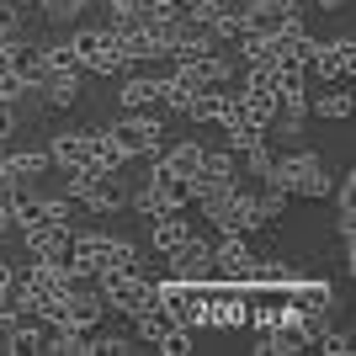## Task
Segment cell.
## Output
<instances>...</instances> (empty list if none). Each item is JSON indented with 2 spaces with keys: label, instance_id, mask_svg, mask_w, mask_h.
<instances>
[{
  "label": "cell",
  "instance_id": "cell-12",
  "mask_svg": "<svg viewBox=\"0 0 356 356\" xmlns=\"http://www.w3.org/2000/svg\"><path fill=\"white\" fill-rule=\"evenodd\" d=\"M309 70H319V80H341L346 86V74H351V32H341L335 43H319L314 48V59H309Z\"/></svg>",
  "mask_w": 356,
  "mask_h": 356
},
{
  "label": "cell",
  "instance_id": "cell-19",
  "mask_svg": "<svg viewBox=\"0 0 356 356\" xmlns=\"http://www.w3.org/2000/svg\"><path fill=\"white\" fill-rule=\"evenodd\" d=\"M43 102L48 106H74V96H80V70H64V74H43Z\"/></svg>",
  "mask_w": 356,
  "mask_h": 356
},
{
  "label": "cell",
  "instance_id": "cell-43",
  "mask_svg": "<svg viewBox=\"0 0 356 356\" xmlns=\"http://www.w3.org/2000/svg\"><path fill=\"white\" fill-rule=\"evenodd\" d=\"M346 0H319V11H341Z\"/></svg>",
  "mask_w": 356,
  "mask_h": 356
},
{
  "label": "cell",
  "instance_id": "cell-8",
  "mask_svg": "<svg viewBox=\"0 0 356 356\" xmlns=\"http://www.w3.org/2000/svg\"><path fill=\"white\" fill-rule=\"evenodd\" d=\"M70 223H32V229H22V239H27V255L32 261H59V255H70Z\"/></svg>",
  "mask_w": 356,
  "mask_h": 356
},
{
  "label": "cell",
  "instance_id": "cell-20",
  "mask_svg": "<svg viewBox=\"0 0 356 356\" xmlns=\"http://www.w3.org/2000/svg\"><path fill=\"white\" fill-rule=\"evenodd\" d=\"M197 90H202V86L176 70V74H165V80H160V106H165V112H186V102H192Z\"/></svg>",
  "mask_w": 356,
  "mask_h": 356
},
{
  "label": "cell",
  "instance_id": "cell-30",
  "mask_svg": "<svg viewBox=\"0 0 356 356\" xmlns=\"http://www.w3.org/2000/svg\"><path fill=\"white\" fill-rule=\"evenodd\" d=\"M239 154H245V170H250V176H261V181L271 176V149H266V138H255V144H245Z\"/></svg>",
  "mask_w": 356,
  "mask_h": 356
},
{
  "label": "cell",
  "instance_id": "cell-23",
  "mask_svg": "<svg viewBox=\"0 0 356 356\" xmlns=\"http://www.w3.org/2000/svg\"><path fill=\"white\" fill-rule=\"evenodd\" d=\"M43 335H48V330H43V319H38V325L16 319V325L6 330V351H16V356H22V351H43Z\"/></svg>",
  "mask_w": 356,
  "mask_h": 356
},
{
  "label": "cell",
  "instance_id": "cell-4",
  "mask_svg": "<svg viewBox=\"0 0 356 356\" xmlns=\"http://www.w3.org/2000/svg\"><path fill=\"white\" fill-rule=\"evenodd\" d=\"M106 134H112V144L122 149V160H154V154H160V134H165V128L149 118V112H128V118L112 122Z\"/></svg>",
  "mask_w": 356,
  "mask_h": 356
},
{
  "label": "cell",
  "instance_id": "cell-31",
  "mask_svg": "<svg viewBox=\"0 0 356 356\" xmlns=\"http://www.w3.org/2000/svg\"><path fill=\"white\" fill-rule=\"evenodd\" d=\"M154 346H160L165 356H186V351H192V330H181V325H176L170 335H160Z\"/></svg>",
  "mask_w": 356,
  "mask_h": 356
},
{
  "label": "cell",
  "instance_id": "cell-32",
  "mask_svg": "<svg viewBox=\"0 0 356 356\" xmlns=\"http://www.w3.org/2000/svg\"><path fill=\"white\" fill-rule=\"evenodd\" d=\"M22 96H27V86H22V80H16V74H11V64H6V59H0V102H22Z\"/></svg>",
  "mask_w": 356,
  "mask_h": 356
},
{
  "label": "cell",
  "instance_id": "cell-38",
  "mask_svg": "<svg viewBox=\"0 0 356 356\" xmlns=\"http://www.w3.org/2000/svg\"><path fill=\"white\" fill-rule=\"evenodd\" d=\"M11 134H16V106L0 102V138H11Z\"/></svg>",
  "mask_w": 356,
  "mask_h": 356
},
{
  "label": "cell",
  "instance_id": "cell-36",
  "mask_svg": "<svg viewBox=\"0 0 356 356\" xmlns=\"http://www.w3.org/2000/svg\"><path fill=\"white\" fill-rule=\"evenodd\" d=\"M90 341H96V351H106V356H128V351H138L128 335H90Z\"/></svg>",
  "mask_w": 356,
  "mask_h": 356
},
{
  "label": "cell",
  "instance_id": "cell-5",
  "mask_svg": "<svg viewBox=\"0 0 356 356\" xmlns=\"http://www.w3.org/2000/svg\"><path fill=\"white\" fill-rule=\"evenodd\" d=\"M165 261H170V277H181V282H213V245L208 239L186 234Z\"/></svg>",
  "mask_w": 356,
  "mask_h": 356
},
{
  "label": "cell",
  "instance_id": "cell-9",
  "mask_svg": "<svg viewBox=\"0 0 356 356\" xmlns=\"http://www.w3.org/2000/svg\"><path fill=\"white\" fill-rule=\"evenodd\" d=\"M80 202L96 208V213H118V208H128V186H122L118 170H90L86 197H80Z\"/></svg>",
  "mask_w": 356,
  "mask_h": 356
},
{
  "label": "cell",
  "instance_id": "cell-7",
  "mask_svg": "<svg viewBox=\"0 0 356 356\" xmlns=\"http://www.w3.org/2000/svg\"><path fill=\"white\" fill-rule=\"evenodd\" d=\"M250 245H245V234H223L218 245H213V277H223L229 287H245V271H250Z\"/></svg>",
  "mask_w": 356,
  "mask_h": 356
},
{
  "label": "cell",
  "instance_id": "cell-28",
  "mask_svg": "<svg viewBox=\"0 0 356 356\" xmlns=\"http://www.w3.org/2000/svg\"><path fill=\"white\" fill-rule=\"evenodd\" d=\"M102 266H134L138 271V245H134V239H106Z\"/></svg>",
  "mask_w": 356,
  "mask_h": 356
},
{
  "label": "cell",
  "instance_id": "cell-40",
  "mask_svg": "<svg viewBox=\"0 0 356 356\" xmlns=\"http://www.w3.org/2000/svg\"><path fill=\"white\" fill-rule=\"evenodd\" d=\"M11 282H16V266H11V261H0V298H11Z\"/></svg>",
  "mask_w": 356,
  "mask_h": 356
},
{
  "label": "cell",
  "instance_id": "cell-39",
  "mask_svg": "<svg viewBox=\"0 0 356 356\" xmlns=\"http://www.w3.org/2000/svg\"><path fill=\"white\" fill-rule=\"evenodd\" d=\"M16 319H22V314H16V303H11V298H0V335H6Z\"/></svg>",
  "mask_w": 356,
  "mask_h": 356
},
{
  "label": "cell",
  "instance_id": "cell-41",
  "mask_svg": "<svg viewBox=\"0 0 356 356\" xmlns=\"http://www.w3.org/2000/svg\"><path fill=\"white\" fill-rule=\"evenodd\" d=\"M16 32V6H0V38H11Z\"/></svg>",
  "mask_w": 356,
  "mask_h": 356
},
{
  "label": "cell",
  "instance_id": "cell-21",
  "mask_svg": "<svg viewBox=\"0 0 356 356\" xmlns=\"http://www.w3.org/2000/svg\"><path fill=\"white\" fill-rule=\"evenodd\" d=\"M223 106H229V90L202 86L192 102H186V118H192V122H218V118H223Z\"/></svg>",
  "mask_w": 356,
  "mask_h": 356
},
{
  "label": "cell",
  "instance_id": "cell-34",
  "mask_svg": "<svg viewBox=\"0 0 356 356\" xmlns=\"http://www.w3.org/2000/svg\"><path fill=\"white\" fill-rule=\"evenodd\" d=\"M335 197H341V218H356V176L351 170L335 181Z\"/></svg>",
  "mask_w": 356,
  "mask_h": 356
},
{
  "label": "cell",
  "instance_id": "cell-10",
  "mask_svg": "<svg viewBox=\"0 0 356 356\" xmlns=\"http://www.w3.org/2000/svg\"><path fill=\"white\" fill-rule=\"evenodd\" d=\"M208 325L213 330H239V325H250L245 319V287H213L208 282Z\"/></svg>",
  "mask_w": 356,
  "mask_h": 356
},
{
  "label": "cell",
  "instance_id": "cell-1",
  "mask_svg": "<svg viewBox=\"0 0 356 356\" xmlns=\"http://www.w3.org/2000/svg\"><path fill=\"white\" fill-rule=\"evenodd\" d=\"M266 186H282L287 197H319L330 192V170L319 154H309V149H298V154H287V160H271V176Z\"/></svg>",
  "mask_w": 356,
  "mask_h": 356
},
{
  "label": "cell",
  "instance_id": "cell-17",
  "mask_svg": "<svg viewBox=\"0 0 356 356\" xmlns=\"http://www.w3.org/2000/svg\"><path fill=\"white\" fill-rule=\"evenodd\" d=\"M170 330H176V319H170V309H165V303H144V309L134 314V335H138L144 346H154L160 335H170Z\"/></svg>",
  "mask_w": 356,
  "mask_h": 356
},
{
  "label": "cell",
  "instance_id": "cell-16",
  "mask_svg": "<svg viewBox=\"0 0 356 356\" xmlns=\"http://www.w3.org/2000/svg\"><path fill=\"white\" fill-rule=\"evenodd\" d=\"M149 223H154V229H149V245L160 255H170L181 239L192 234V218H181V213H160V218H149Z\"/></svg>",
  "mask_w": 356,
  "mask_h": 356
},
{
  "label": "cell",
  "instance_id": "cell-29",
  "mask_svg": "<svg viewBox=\"0 0 356 356\" xmlns=\"http://www.w3.org/2000/svg\"><path fill=\"white\" fill-rule=\"evenodd\" d=\"M314 346H319L325 356H351L356 351V346H351V330H330V325L314 335Z\"/></svg>",
  "mask_w": 356,
  "mask_h": 356
},
{
  "label": "cell",
  "instance_id": "cell-33",
  "mask_svg": "<svg viewBox=\"0 0 356 356\" xmlns=\"http://www.w3.org/2000/svg\"><path fill=\"white\" fill-rule=\"evenodd\" d=\"M48 22H74V16L86 11V0H43Z\"/></svg>",
  "mask_w": 356,
  "mask_h": 356
},
{
  "label": "cell",
  "instance_id": "cell-13",
  "mask_svg": "<svg viewBox=\"0 0 356 356\" xmlns=\"http://www.w3.org/2000/svg\"><path fill=\"white\" fill-rule=\"evenodd\" d=\"M176 70L186 74V80H197V86H223V80H229V59H223L218 48H202L192 59H176Z\"/></svg>",
  "mask_w": 356,
  "mask_h": 356
},
{
  "label": "cell",
  "instance_id": "cell-15",
  "mask_svg": "<svg viewBox=\"0 0 356 356\" xmlns=\"http://www.w3.org/2000/svg\"><path fill=\"white\" fill-rule=\"evenodd\" d=\"M118 102H122V112H154V106H160V80H154V74H134V80H122Z\"/></svg>",
  "mask_w": 356,
  "mask_h": 356
},
{
  "label": "cell",
  "instance_id": "cell-22",
  "mask_svg": "<svg viewBox=\"0 0 356 356\" xmlns=\"http://www.w3.org/2000/svg\"><path fill=\"white\" fill-rule=\"evenodd\" d=\"M6 170H11L16 186L32 181V176H43L48 170V149H16V154H6Z\"/></svg>",
  "mask_w": 356,
  "mask_h": 356
},
{
  "label": "cell",
  "instance_id": "cell-42",
  "mask_svg": "<svg viewBox=\"0 0 356 356\" xmlns=\"http://www.w3.org/2000/svg\"><path fill=\"white\" fill-rule=\"evenodd\" d=\"M11 186H16V181H11V170H6V160H0V197L11 192Z\"/></svg>",
  "mask_w": 356,
  "mask_h": 356
},
{
  "label": "cell",
  "instance_id": "cell-24",
  "mask_svg": "<svg viewBox=\"0 0 356 356\" xmlns=\"http://www.w3.org/2000/svg\"><path fill=\"white\" fill-rule=\"evenodd\" d=\"M234 38H239V54H245V64H271V59H277V48H271V38H266V32L239 27Z\"/></svg>",
  "mask_w": 356,
  "mask_h": 356
},
{
  "label": "cell",
  "instance_id": "cell-25",
  "mask_svg": "<svg viewBox=\"0 0 356 356\" xmlns=\"http://www.w3.org/2000/svg\"><path fill=\"white\" fill-rule=\"evenodd\" d=\"M160 165H165V170H176V176H192L197 165H202V144H197V138H186V144L165 149V154H160Z\"/></svg>",
  "mask_w": 356,
  "mask_h": 356
},
{
  "label": "cell",
  "instance_id": "cell-26",
  "mask_svg": "<svg viewBox=\"0 0 356 356\" xmlns=\"http://www.w3.org/2000/svg\"><path fill=\"white\" fill-rule=\"evenodd\" d=\"M309 112H319V118H330V122H341L346 112H351V96H346V90H341V80H335V86H330L325 96H319V102H309Z\"/></svg>",
  "mask_w": 356,
  "mask_h": 356
},
{
  "label": "cell",
  "instance_id": "cell-27",
  "mask_svg": "<svg viewBox=\"0 0 356 356\" xmlns=\"http://www.w3.org/2000/svg\"><path fill=\"white\" fill-rule=\"evenodd\" d=\"M282 213H287V192H282V186H266V192L255 197V218H261V223H277Z\"/></svg>",
  "mask_w": 356,
  "mask_h": 356
},
{
  "label": "cell",
  "instance_id": "cell-35",
  "mask_svg": "<svg viewBox=\"0 0 356 356\" xmlns=\"http://www.w3.org/2000/svg\"><path fill=\"white\" fill-rule=\"evenodd\" d=\"M74 213V197H43V218L48 223H70Z\"/></svg>",
  "mask_w": 356,
  "mask_h": 356
},
{
  "label": "cell",
  "instance_id": "cell-2",
  "mask_svg": "<svg viewBox=\"0 0 356 356\" xmlns=\"http://www.w3.org/2000/svg\"><path fill=\"white\" fill-rule=\"evenodd\" d=\"M70 54L80 64V74H122L128 59H122V43L112 27H80L70 38Z\"/></svg>",
  "mask_w": 356,
  "mask_h": 356
},
{
  "label": "cell",
  "instance_id": "cell-18",
  "mask_svg": "<svg viewBox=\"0 0 356 356\" xmlns=\"http://www.w3.org/2000/svg\"><path fill=\"white\" fill-rule=\"evenodd\" d=\"M48 165H59V170L86 165V138H80V128H74V134H54V138H48Z\"/></svg>",
  "mask_w": 356,
  "mask_h": 356
},
{
  "label": "cell",
  "instance_id": "cell-3",
  "mask_svg": "<svg viewBox=\"0 0 356 356\" xmlns=\"http://www.w3.org/2000/svg\"><path fill=\"white\" fill-rule=\"evenodd\" d=\"M202 213L218 223L223 234H250V229H261V218H255V197L245 192V186H223V192L202 197Z\"/></svg>",
  "mask_w": 356,
  "mask_h": 356
},
{
  "label": "cell",
  "instance_id": "cell-14",
  "mask_svg": "<svg viewBox=\"0 0 356 356\" xmlns=\"http://www.w3.org/2000/svg\"><path fill=\"white\" fill-rule=\"evenodd\" d=\"M80 138H86V165L90 170H122V149L112 144V134H102V128H80Z\"/></svg>",
  "mask_w": 356,
  "mask_h": 356
},
{
  "label": "cell",
  "instance_id": "cell-11",
  "mask_svg": "<svg viewBox=\"0 0 356 356\" xmlns=\"http://www.w3.org/2000/svg\"><path fill=\"white\" fill-rule=\"evenodd\" d=\"M245 11V27H255V32H282L287 22H298V0H250V6H239Z\"/></svg>",
  "mask_w": 356,
  "mask_h": 356
},
{
  "label": "cell",
  "instance_id": "cell-37",
  "mask_svg": "<svg viewBox=\"0 0 356 356\" xmlns=\"http://www.w3.org/2000/svg\"><path fill=\"white\" fill-rule=\"evenodd\" d=\"M255 138H261V128H250V122H245V128H229V144H234V149L255 144Z\"/></svg>",
  "mask_w": 356,
  "mask_h": 356
},
{
  "label": "cell",
  "instance_id": "cell-44",
  "mask_svg": "<svg viewBox=\"0 0 356 356\" xmlns=\"http://www.w3.org/2000/svg\"><path fill=\"white\" fill-rule=\"evenodd\" d=\"M11 6H43V0H11Z\"/></svg>",
  "mask_w": 356,
  "mask_h": 356
},
{
  "label": "cell",
  "instance_id": "cell-6",
  "mask_svg": "<svg viewBox=\"0 0 356 356\" xmlns=\"http://www.w3.org/2000/svg\"><path fill=\"white\" fill-rule=\"evenodd\" d=\"M186 181H192V202H202V197L223 192V186H239V165H234V154H208L202 149V165Z\"/></svg>",
  "mask_w": 356,
  "mask_h": 356
}]
</instances>
